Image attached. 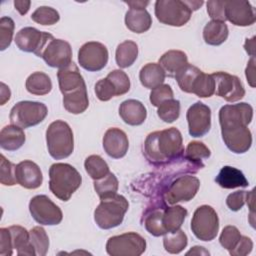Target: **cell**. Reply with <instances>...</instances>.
Segmentation results:
<instances>
[{"label": "cell", "instance_id": "cell-1", "mask_svg": "<svg viewBox=\"0 0 256 256\" xmlns=\"http://www.w3.org/2000/svg\"><path fill=\"white\" fill-rule=\"evenodd\" d=\"M183 152L182 135L175 127L152 132L144 142V155L153 165L169 163L178 159Z\"/></svg>", "mask_w": 256, "mask_h": 256}, {"label": "cell", "instance_id": "cell-2", "mask_svg": "<svg viewBox=\"0 0 256 256\" xmlns=\"http://www.w3.org/2000/svg\"><path fill=\"white\" fill-rule=\"evenodd\" d=\"M82 177L68 163H54L49 168V189L61 201H68L81 186Z\"/></svg>", "mask_w": 256, "mask_h": 256}, {"label": "cell", "instance_id": "cell-3", "mask_svg": "<svg viewBox=\"0 0 256 256\" xmlns=\"http://www.w3.org/2000/svg\"><path fill=\"white\" fill-rule=\"evenodd\" d=\"M129 208L127 199L120 194H114L100 199L94 211V220L97 226L107 230L119 226Z\"/></svg>", "mask_w": 256, "mask_h": 256}, {"label": "cell", "instance_id": "cell-4", "mask_svg": "<svg viewBox=\"0 0 256 256\" xmlns=\"http://www.w3.org/2000/svg\"><path fill=\"white\" fill-rule=\"evenodd\" d=\"M46 143L50 156L56 160L69 157L74 150L73 132L62 120L52 122L46 130Z\"/></svg>", "mask_w": 256, "mask_h": 256}, {"label": "cell", "instance_id": "cell-5", "mask_svg": "<svg viewBox=\"0 0 256 256\" xmlns=\"http://www.w3.org/2000/svg\"><path fill=\"white\" fill-rule=\"evenodd\" d=\"M48 109L44 103L37 101H20L10 111V122L22 129L41 123L47 116Z\"/></svg>", "mask_w": 256, "mask_h": 256}, {"label": "cell", "instance_id": "cell-6", "mask_svg": "<svg viewBox=\"0 0 256 256\" xmlns=\"http://www.w3.org/2000/svg\"><path fill=\"white\" fill-rule=\"evenodd\" d=\"M154 7L157 20L169 26H183L190 20L192 15V11L185 1L158 0L155 2Z\"/></svg>", "mask_w": 256, "mask_h": 256}, {"label": "cell", "instance_id": "cell-7", "mask_svg": "<svg viewBox=\"0 0 256 256\" xmlns=\"http://www.w3.org/2000/svg\"><path fill=\"white\" fill-rule=\"evenodd\" d=\"M191 230L199 240H213L219 231V218L214 208L209 205L199 206L193 213Z\"/></svg>", "mask_w": 256, "mask_h": 256}, {"label": "cell", "instance_id": "cell-8", "mask_svg": "<svg viewBox=\"0 0 256 256\" xmlns=\"http://www.w3.org/2000/svg\"><path fill=\"white\" fill-rule=\"evenodd\" d=\"M145 250L146 240L136 232L112 236L106 243V252L111 256H140Z\"/></svg>", "mask_w": 256, "mask_h": 256}, {"label": "cell", "instance_id": "cell-9", "mask_svg": "<svg viewBox=\"0 0 256 256\" xmlns=\"http://www.w3.org/2000/svg\"><path fill=\"white\" fill-rule=\"evenodd\" d=\"M38 57H41L48 66L60 69L72 62V48L67 41L56 39L51 34Z\"/></svg>", "mask_w": 256, "mask_h": 256}, {"label": "cell", "instance_id": "cell-10", "mask_svg": "<svg viewBox=\"0 0 256 256\" xmlns=\"http://www.w3.org/2000/svg\"><path fill=\"white\" fill-rule=\"evenodd\" d=\"M29 211L33 219L41 225H58L63 219V213L48 196L36 195L29 202Z\"/></svg>", "mask_w": 256, "mask_h": 256}, {"label": "cell", "instance_id": "cell-11", "mask_svg": "<svg viewBox=\"0 0 256 256\" xmlns=\"http://www.w3.org/2000/svg\"><path fill=\"white\" fill-rule=\"evenodd\" d=\"M200 187V181L192 175H183L176 178L164 192V200L169 205L178 202H188L194 198Z\"/></svg>", "mask_w": 256, "mask_h": 256}, {"label": "cell", "instance_id": "cell-12", "mask_svg": "<svg viewBox=\"0 0 256 256\" xmlns=\"http://www.w3.org/2000/svg\"><path fill=\"white\" fill-rule=\"evenodd\" d=\"M108 56V50L104 44L90 41L80 47L78 51V62L85 70L96 72L106 66Z\"/></svg>", "mask_w": 256, "mask_h": 256}, {"label": "cell", "instance_id": "cell-13", "mask_svg": "<svg viewBox=\"0 0 256 256\" xmlns=\"http://www.w3.org/2000/svg\"><path fill=\"white\" fill-rule=\"evenodd\" d=\"M215 80V94L228 102L241 100L245 95V89L241 80L227 72L212 73Z\"/></svg>", "mask_w": 256, "mask_h": 256}, {"label": "cell", "instance_id": "cell-14", "mask_svg": "<svg viewBox=\"0 0 256 256\" xmlns=\"http://www.w3.org/2000/svg\"><path fill=\"white\" fill-rule=\"evenodd\" d=\"M189 134L192 137H202L211 128V109L202 102L192 104L186 113Z\"/></svg>", "mask_w": 256, "mask_h": 256}, {"label": "cell", "instance_id": "cell-15", "mask_svg": "<svg viewBox=\"0 0 256 256\" xmlns=\"http://www.w3.org/2000/svg\"><path fill=\"white\" fill-rule=\"evenodd\" d=\"M253 118V108L246 102L228 104L219 111V123L221 127L248 126Z\"/></svg>", "mask_w": 256, "mask_h": 256}, {"label": "cell", "instance_id": "cell-16", "mask_svg": "<svg viewBox=\"0 0 256 256\" xmlns=\"http://www.w3.org/2000/svg\"><path fill=\"white\" fill-rule=\"evenodd\" d=\"M221 134L227 148L236 154L247 152L252 145V134L248 126L221 127Z\"/></svg>", "mask_w": 256, "mask_h": 256}, {"label": "cell", "instance_id": "cell-17", "mask_svg": "<svg viewBox=\"0 0 256 256\" xmlns=\"http://www.w3.org/2000/svg\"><path fill=\"white\" fill-rule=\"evenodd\" d=\"M50 36V33L39 31L34 27H24L16 33L14 41L21 51L33 52L38 56Z\"/></svg>", "mask_w": 256, "mask_h": 256}, {"label": "cell", "instance_id": "cell-18", "mask_svg": "<svg viewBox=\"0 0 256 256\" xmlns=\"http://www.w3.org/2000/svg\"><path fill=\"white\" fill-rule=\"evenodd\" d=\"M226 20L235 26H250L256 20L254 7L249 1H226L225 5Z\"/></svg>", "mask_w": 256, "mask_h": 256}, {"label": "cell", "instance_id": "cell-19", "mask_svg": "<svg viewBox=\"0 0 256 256\" xmlns=\"http://www.w3.org/2000/svg\"><path fill=\"white\" fill-rule=\"evenodd\" d=\"M17 184L26 189H36L42 185L43 175L40 167L31 160L19 162L15 167Z\"/></svg>", "mask_w": 256, "mask_h": 256}, {"label": "cell", "instance_id": "cell-20", "mask_svg": "<svg viewBox=\"0 0 256 256\" xmlns=\"http://www.w3.org/2000/svg\"><path fill=\"white\" fill-rule=\"evenodd\" d=\"M103 148L108 156L114 159L122 158L129 148L126 133L119 128H109L103 136Z\"/></svg>", "mask_w": 256, "mask_h": 256}, {"label": "cell", "instance_id": "cell-21", "mask_svg": "<svg viewBox=\"0 0 256 256\" xmlns=\"http://www.w3.org/2000/svg\"><path fill=\"white\" fill-rule=\"evenodd\" d=\"M57 78L60 91L63 95L86 87L83 76L81 75L78 66L74 62L60 68L57 72Z\"/></svg>", "mask_w": 256, "mask_h": 256}, {"label": "cell", "instance_id": "cell-22", "mask_svg": "<svg viewBox=\"0 0 256 256\" xmlns=\"http://www.w3.org/2000/svg\"><path fill=\"white\" fill-rule=\"evenodd\" d=\"M119 115L126 124L138 126L146 120L147 111L142 102L135 99H128L120 104Z\"/></svg>", "mask_w": 256, "mask_h": 256}, {"label": "cell", "instance_id": "cell-23", "mask_svg": "<svg viewBox=\"0 0 256 256\" xmlns=\"http://www.w3.org/2000/svg\"><path fill=\"white\" fill-rule=\"evenodd\" d=\"M8 230L10 233L13 249L16 250L17 255H36V251L30 242V234L24 227L19 225H12L8 227Z\"/></svg>", "mask_w": 256, "mask_h": 256}, {"label": "cell", "instance_id": "cell-24", "mask_svg": "<svg viewBox=\"0 0 256 256\" xmlns=\"http://www.w3.org/2000/svg\"><path fill=\"white\" fill-rule=\"evenodd\" d=\"M216 183L225 189L247 187L249 185L245 175L235 167L224 166L215 178Z\"/></svg>", "mask_w": 256, "mask_h": 256}, {"label": "cell", "instance_id": "cell-25", "mask_svg": "<svg viewBox=\"0 0 256 256\" xmlns=\"http://www.w3.org/2000/svg\"><path fill=\"white\" fill-rule=\"evenodd\" d=\"M126 27L137 34L148 31L152 25V17L146 9H129L125 14Z\"/></svg>", "mask_w": 256, "mask_h": 256}, {"label": "cell", "instance_id": "cell-26", "mask_svg": "<svg viewBox=\"0 0 256 256\" xmlns=\"http://www.w3.org/2000/svg\"><path fill=\"white\" fill-rule=\"evenodd\" d=\"M26 140L25 133L21 127L16 125H7L0 132V146L7 151L18 150Z\"/></svg>", "mask_w": 256, "mask_h": 256}, {"label": "cell", "instance_id": "cell-27", "mask_svg": "<svg viewBox=\"0 0 256 256\" xmlns=\"http://www.w3.org/2000/svg\"><path fill=\"white\" fill-rule=\"evenodd\" d=\"M166 77V72L158 63H147L139 72V79L141 84L148 89L163 84Z\"/></svg>", "mask_w": 256, "mask_h": 256}, {"label": "cell", "instance_id": "cell-28", "mask_svg": "<svg viewBox=\"0 0 256 256\" xmlns=\"http://www.w3.org/2000/svg\"><path fill=\"white\" fill-rule=\"evenodd\" d=\"M63 106L71 114H81L89 106L87 88L83 87L63 95Z\"/></svg>", "mask_w": 256, "mask_h": 256}, {"label": "cell", "instance_id": "cell-29", "mask_svg": "<svg viewBox=\"0 0 256 256\" xmlns=\"http://www.w3.org/2000/svg\"><path fill=\"white\" fill-rule=\"evenodd\" d=\"M229 30L225 22L211 20L203 29V39L206 44L218 46L224 43L228 38Z\"/></svg>", "mask_w": 256, "mask_h": 256}, {"label": "cell", "instance_id": "cell-30", "mask_svg": "<svg viewBox=\"0 0 256 256\" xmlns=\"http://www.w3.org/2000/svg\"><path fill=\"white\" fill-rule=\"evenodd\" d=\"M158 64L164 69L165 72H168L170 76H173L188 64V58L186 53L183 51L169 50L159 58Z\"/></svg>", "mask_w": 256, "mask_h": 256}, {"label": "cell", "instance_id": "cell-31", "mask_svg": "<svg viewBox=\"0 0 256 256\" xmlns=\"http://www.w3.org/2000/svg\"><path fill=\"white\" fill-rule=\"evenodd\" d=\"M187 210L180 205L165 207L163 210L162 222L166 232H175L179 230L187 216Z\"/></svg>", "mask_w": 256, "mask_h": 256}, {"label": "cell", "instance_id": "cell-32", "mask_svg": "<svg viewBox=\"0 0 256 256\" xmlns=\"http://www.w3.org/2000/svg\"><path fill=\"white\" fill-rule=\"evenodd\" d=\"M25 87L27 91L33 95H46L52 89V82L50 77L44 72H34L26 79Z\"/></svg>", "mask_w": 256, "mask_h": 256}, {"label": "cell", "instance_id": "cell-33", "mask_svg": "<svg viewBox=\"0 0 256 256\" xmlns=\"http://www.w3.org/2000/svg\"><path fill=\"white\" fill-rule=\"evenodd\" d=\"M138 57V45L131 40L120 43L115 52L116 63L120 68L130 67Z\"/></svg>", "mask_w": 256, "mask_h": 256}, {"label": "cell", "instance_id": "cell-34", "mask_svg": "<svg viewBox=\"0 0 256 256\" xmlns=\"http://www.w3.org/2000/svg\"><path fill=\"white\" fill-rule=\"evenodd\" d=\"M202 71L192 64L185 65L175 74V79L180 89L186 93H192V86L197 76Z\"/></svg>", "mask_w": 256, "mask_h": 256}, {"label": "cell", "instance_id": "cell-35", "mask_svg": "<svg viewBox=\"0 0 256 256\" xmlns=\"http://www.w3.org/2000/svg\"><path fill=\"white\" fill-rule=\"evenodd\" d=\"M192 93L200 98L211 97L215 94V80L212 74H206L202 71L193 83Z\"/></svg>", "mask_w": 256, "mask_h": 256}, {"label": "cell", "instance_id": "cell-36", "mask_svg": "<svg viewBox=\"0 0 256 256\" xmlns=\"http://www.w3.org/2000/svg\"><path fill=\"white\" fill-rule=\"evenodd\" d=\"M188 244V238L184 231L177 230L175 232H168L163 239V246L165 250L170 254H178L186 248Z\"/></svg>", "mask_w": 256, "mask_h": 256}, {"label": "cell", "instance_id": "cell-37", "mask_svg": "<svg viewBox=\"0 0 256 256\" xmlns=\"http://www.w3.org/2000/svg\"><path fill=\"white\" fill-rule=\"evenodd\" d=\"M84 167L88 175L93 180H98L106 176L109 171V166L105 160L99 155H90L85 159Z\"/></svg>", "mask_w": 256, "mask_h": 256}, {"label": "cell", "instance_id": "cell-38", "mask_svg": "<svg viewBox=\"0 0 256 256\" xmlns=\"http://www.w3.org/2000/svg\"><path fill=\"white\" fill-rule=\"evenodd\" d=\"M118 179L111 172H109L101 179L94 180V189L100 199L116 194L118 191Z\"/></svg>", "mask_w": 256, "mask_h": 256}, {"label": "cell", "instance_id": "cell-39", "mask_svg": "<svg viewBox=\"0 0 256 256\" xmlns=\"http://www.w3.org/2000/svg\"><path fill=\"white\" fill-rule=\"evenodd\" d=\"M211 155L210 149L200 141H191L188 143L185 151V158L191 161L194 165L203 167L202 159H207Z\"/></svg>", "mask_w": 256, "mask_h": 256}, {"label": "cell", "instance_id": "cell-40", "mask_svg": "<svg viewBox=\"0 0 256 256\" xmlns=\"http://www.w3.org/2000/svg\"><path fill=\"white\" fill-rule=\"evenodd\" d=\"M163 210L164 209H154L151 212H149L144 219V226L146 230L153 236H162L165 235L167 232L164 228L163 222H162V216H163Z\"/></svg>", "mask_w": 256, "mask_h": 256}, {"label": "cell", "instance_id": "cell-41", "mask_svg": "<svg viewBox=\"0 0 256 256\" xmlns=\"http://www.w3.org/2000/svg\"><path fill=\"white\" fill-rule=\"evenodd\" d=\"M30 242L36 251V255L44 256L49 249V238L45 229L41 226H35L30 231Z\"/></svg>", "mask_w": 256, "mask_h": 256}, {"label": "cell", "instance_id": "cell-42", "mask_svg": "<svg viewBox=\"0 0 256 256\" xmlns=\"http://www.w3.org/2000/svg\"><path fill=\"white\" fill-rule=\"evenodd\" d=\"M158 117L166 123H172L179 118L180 102L176 99H169L163 102L157 110Z\"/></svg>", "mask_w": 256, "mask_h": 256}, {"label": "cell", "instance_id": "cell-43", "mask_svg": "<svg viewBox=\"0 0 256 256\" xmlns=\"http://www.w3.org/2000/svg\"><path fill=\"white\" fill-rule=\"evenodd\" d=\"M31 19L40 25L46 26L56 24L60 19V15L58 11L52 7L40 6L32 13Z\"/></svg>", "mask_w": 256, "mask_h": 256}, {"label": "cell", "instance_id": "cell-44", "mask_svg": "<svg viewBox=\"0 0 256 256\" xmlns=\"http://www.w3.org/2000/svg\"><path fill=\"white\" fill-rule=\"evenodd\" d=\"M107 78L113 84L115 91H116V96L123 95L129 91L130 79L124 71H122L120 69L113 70L107 75Z\"/></svg>", "mask_w": 256, "mask_h": 256}, {"label": "cell", "instance_id": "cell-45", "mask_svg": "<svg viewBox=\"0 0 256 256\" xmlns=\"http://www.w3.org/2000/svg\"><path fill=\"white\" fill-rule=\"evenodd\" d=\"M15 24L12 18L3 16L0 19V50L4 51L11 44Z\"/></svg>", "mask_w": 256, "mask_h": 256}, {"label": "cell", "instance_id": "cell-46", "mask_svg": "<svg viewBox=\"0 0 256 256\" xmlns=\"http://www.w3.org/2000/svg\"><path fill=\"white\" fill-rule=\"evenodd\" d=\"M0 182L5 186H13L17 183L15 177V167L12 162L7 160L3 154L0 155Z\"/></svg>", "mask_w": 256, "mask_h": 256}, {"label": "cell", "instance_id": "cell-47", "mask_svg": "<svg viewBox=\"0 0 256 256\" xmlns=\"http://www.w3.org/2000/svg\"><path fill=\"white\" fill-rule=\"evenodd\" d=\"M240 237L241 234L238 228L232 225H228L223 228L219 237V242L223 248L230 251L236 246Z\"/></svg>", "mask_w": 256, "mask_h": 256}, {"label": "cell", "instance_id": "cell-48", "mask_svg": "<svg viewBox=\"0 0 256 256\" xmlns=\"http://www.w3.org/2000/svg\"><path fill=\"white\" fill-rule=\"evenodd\" d=\"M173 90L168 84H161L151 90L150 93V102L153 106L159 107L163 102L173 99Z\"/></svg>", "mask_w": 256, "mask_h": 256}, {"label": "cell", "instance_id": "cell-49", "mask_svg": "<svg viewBox=\"0 0 256 256\" xmlns=\"http://www.w3.org/2000/svg\"><path fill=\"white\" fill-rule=\"evenodd\" d=\"M95 94L100 101H108L116 96V91L111 81L106 77L95 84Z\"/></svg>", "mask_w": 256, "mask_h": 256}, {"label": "cell", "instance_id": "cell-50", "mask_svg": "<svg viewBox=\"0 0 256 256\" xmlns=\"http://www.w3.org/2000/svg\"><path fill=\"white\" fill-rule=\"evenodd\" d=\"M207 5V13L212 20L225 22V5L226 1H208Z\"/></svg>", "mask_w": 256, "mask_h": 256}, {"label": "cell", "instance_id": "cell-51", "mask_svg": "<svg viewBox=\"0 0 256 256\" xmlns=\"http://www.w3.org/2000/svg\"><path fill=\"white\" fill-rule=\"evenodd\" d=\"M253 249V241L247 236H241L236 246L229 251L232 256H245L251 253Z\"/></svg>", "mask_w": 256, "mask_h": 256}, {"label": "cell", "instance_id": "cell-52", "mask_svg": "<svg viewBox=\"0 0 256 256\" xmlns=\"http://www.w3.org/2000/svg\"><path fill=\"white\" fill-rule=\"evenodd\" d=\"M246 202V191H236L229 194L226 198V204L232 211H239Z\"/></svg>", "mask_w": 256, "mask_h": 256}, {"label": "cell", "instance_id": "cell-53", "mask_svg": "<svg viewBox=\"0 0 256 256\" xmlns=\"http://www.w3.org/2000/svg\"><path fill=\"white\" fill-rule=\"evenodd\" d=\"M13 254V246L8 228L0 229V255L10 256Z\"/></svg>", "mask_w": 256, "mask_h": 256}, {"label": "cell", "instance_id": "cell-54", "mask_svg": "<svg viewBox=\"0 0 256 256\" xmlns=\"http://www.w3.org/2000/svg\"><path fill=\"white\" fill-rule=\"evenodd\" d=\"M246 79L251 87H255V57H251L245 69Z\"/></svg>", "mask_w": 256, "mask_h": 256}, {"label": "cell", "instance_id": "cell-55", "mask_svg": "<svg viewBox=\"0 0 256 256\" xmlns=\"http://www.w3.org/2000/svg\"><path fill=\"white\" fill-rule=\"evenodd\" d=\"M31 5V1L29 0H15L14 7L20 13V15H25Z\"/></svg>", "mask_w": 256, "mask_h": 256}, {"label": "cell", "instance_id": "cell-56", "mask_svg": "<svg viewBox=\"0 0 256 256\" xmlns=\"http://www.w3.org/2000/svg\"><path fill=\"white\" fill-rule=\"evenodd\" d=\"M10 96H11V91L9 89V87L1 82V88H0V105H4L9 99H10Z\"/></svg>", "mask_w": 256, "mask_h": 256}, {"label": "cell", "instance_id": "cell-57", "mask_svg": "<svg viewBox=\"0 0 256 256\" xmlns=\"http://www.w3.org/2000/svg\"><path fill=\"white\" fill-rule=\"evenodd\" d=\"M130 9H145L147 5L149 4V1H141V0H136V1H124Z\"/></svg>", "mask_w": 256, "mask_h": 256}, {"label": "cell", "instance_id": "cell-58", "mask_svg": "<svg viewBox=\"0 0 256 256\" xmlns=\"http://www.w3.org/2000/svg\"><path fill=\"white\" fill-rule=\"evenodd\" d=\"M244 48L246 50V52L251 56L254 57V53H255V36H253L251 39H246L245 43H244Z\"/></svg>", "mask_w": 256, "mask_h": 256}, {"label": "cell", "instance_id": "cell-59", "mask_svg": "<svg viewBox=\"0 0 256 256\" xmlns=\"http://www.w3.org/2000/svg\"><path fill=\"white\" fill-rule=\"evenodd\" d=\"M186 255H210V253L202 246H194L186 253Z\"/></svg>", "mask_w": 256, "mask_h": 256}, {"label": "cell", "instance_id": "cell-60", "mask_svg": "<svg viewBox=\"0 0 256 256\" xmlns=\"http://www.w3.org/2000/svg\"><path fill=\"white\" fill-rule=\"evenodd\" d=\"M254 192H255L254 189H252L249 192H246V202H247L251 212H254V199H255Z\"/></svg>", "mask_w": 256, "mask_h": 256}, {"label": "cell", "instance_id": "cell-61", "mask_svg": "<svg viewBox=\"0 0 256 256\" xmlns=\"http://www.w3.org/2000/svg\"><path fill=\"white\" fill-rule=\"evenodd\" d=\"M186 5L189 7V9L193 12L198 10L202 5H203V1H185Z\"/></svg>", "mask_w": 256, "mask_h": 256}]
</instances>
